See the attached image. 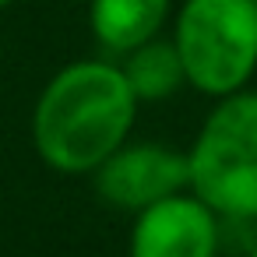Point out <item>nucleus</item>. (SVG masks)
I'll list each match as a JSON object with an SVG mask.
<instances>
[{"mask_svg":"<svg viewBox=\"0 0 257 257\" xmlns=\"http://www.w3.org/2000/svg\"><path fill=\"white\" fill-rule=\"evenodd\" d=\"M138 99L113 60H74L60 67L36 99L32 145L57 173H95L131 141Z\"/></svg>","mask_w":257,"mask_h":257,"instance_id":"f257e3e1","label":"nucleus"},{"mask_svg":"<svg viewBox=\"0 0 257 257\" xmlns=\"http://www.w3.org/2000/svg\"><path fill=\"white\" fill-rule=\"evenodd\" d=\"M190 194L225 222L257 225V88L215 99L190 148Z\"/></svg>","mask_w":257,"mask_h":257,"instance_id":"f03ea898","label":"nucleus"},{"mask_svg":"<svg viewBox=\"0 0 257 257\" xmlns=\"http://www.w3.org/2000/svg\"><path fill=\"white\" fill-rule=\"evenodd\" d=\"M187 88L225 99L257 74V0H180L169 32Z\"/></svg>","mask_w":257,"mask_h":257,"instance_id":"7ed1b4c3","label":"nucleus"},{"mask_svg":"<svg viewBox=\"0 0 257 257\" xmlns=\"http://www.w3.org/2000/svg\"><path fill=\"white\" fill-rule=\"evenodd\" d=\"M95 194L120 211H145L173 194L190 190L187 152L166 141H127L95 173Z\"/></svg>","mask_w":257,"mask_h":257,"instance_id":"20e7f679","label":"nucleus"},{"mask_svg":"<svg viewBox=\"0 0 257 257\" xmlns=\"http://www.w3.org/2000/svg\"><path fill=\"white\" fill-rule=\"evenodd\" d=\"M131 257H218L222 218L190 190L173 194L134 215Z\"/></svg>","mask_w":257,"mask_h":257,"instance_id":"39448f33","label":"nucleus"},{"mask_svg":"<svg viewBox=\"0 0 257 257\" xmlns=\"http://www.w3.org/2000/svg\"><path fill=\"white\" fill-rule=\"evenodd\" d=\"M173 18V0H88L92 39L116 57L159 39Z\"/></svg>","mask_w":257,"mask_h":257,"instance_id":"423d86ee","label":"nucleus"},{"mask_svg":"<svg viewBox=\"0 0 257 257\" xmlns=\"http://www.w3.org/2000/svg\"><path fill=\"white\" fill-rule=\"evenodd\" d=\"M120 71H123V78H127L138 102H166L187 85L180 53H176L169 36L148 39L145 46L120 57Z\"/></svg>","mask_w":257,"mask_h":257,"instance_id":"0eeeda50","label":"nucleus"},{"mask_svg":"<svg viewBox=\"0 0 257 257\" xmlns=\"http://www.w3.org/2000/svg\"><path fill=\"white\" fill-rule=\"evenodd\" d=\"M246 257H257V239H253V246L246 250Z\"/></svg>","mask_w":257,"mask_h":257,"instance_id":"6e6552de","label":"nucleus"},{"mask_svg":"<svg viewBox=\"0 0 257 257\" xmlns=\"http://www.w3.org/2000/svg\"><path fill=\"white\" fill-rule=\"evenodd\" d=\"M8 4H11V0H0V8H8Z\"/></svg>","mask_w":257,"mask_h":257,"instance_id":"1a4fd4ad","label":"nucleus"}]
</instances>
